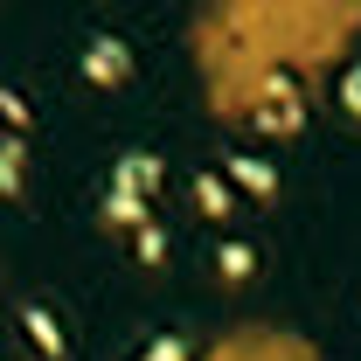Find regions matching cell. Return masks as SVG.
Instances as JSON below:
<instances>
[{"mask_svg": "<svg viewBox=\"0 0 361 361\" xmlns=\"http://www.w3.org/2000/svg\"><path fill=\"white\" fill-rule=\"evenodd\" d=\"M126 70H133V49L118 42V35H97L84 49V77L90 84H126Z\"/></svg>", "mask_w": 361, "mask_h": 361, "instance_id": "6da1fadb", "label": "cell"}, {"mask_svg": "<svg viewBox=\"0 0 361 361\" xmlns=\"http://www.w3.org/2000/svg\"><path fill=\"white\" fill-rule=\"evenodd\" d=\"M348 104L361 111V70H348Z\"/></svg>", "mask_w": 361, "mask_h": 361, "instance_id": "3957f363", "label": "cell"}, {"mask_svg": "<svg viewBox=\"0 0 361 361\" xmlns=\"http://www.w3.org/2000/svg\"><path fill=\"white\" fill-rule=\"evenodd\" d=\"M14 174H21V153H14V146H0V195L14 188Z\"/></svg>", "mask_w": 361, "mask_h": 361, "instance_id": "7a4b0ae2", "label": "cell"}]
</instances>
